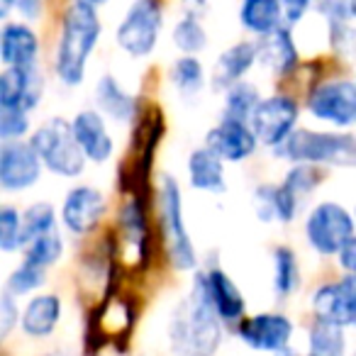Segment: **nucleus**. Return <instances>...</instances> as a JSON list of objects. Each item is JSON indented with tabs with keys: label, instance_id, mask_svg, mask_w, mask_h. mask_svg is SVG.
Listing matches in <instances>:
<instances>
[{
	"label": "nucleus",
	"instance_id": "de8ad7c7",
	"mask_svg": "<svg viewBox=\"0 0 356 356\" xmlns=\"http://www.w3.org/2000/svg\"><path fill=\"white\" fill-rule=\"evenodd\" d=\"M51 356H64V354H51Z\"/></svg>",
	"mask_w": 356,
	"mask_h": 356
},
{
	"label": "nucleus",
	"instance_id": "58836bf2",
	"mask_svg": "<svg viewBox=\"0 0 356 356\" xmlns=\"http://www.w3.org/2000/svg\"><path fill=\"white\" fill-rule=\"evenodd\" d=\"M315 13L327 22V27L354 20L346 0H315Z\"/></svg>",
	"mask_w": 356,
	"mask_h": 356
},
{
	"label": "nucleus",
	"instance_id": "bb28decb",
	"mask_svg": "<svg viewBox=\"0 0 356 356\" xmlns=\"http://www.w3.org/2000/svg\"><path fill=\"white\" fill-rule=\"evenodd\" d=\"M261 93L254 83L249 81H239V83L229 86L225 90V100H222V118L229 120H239V122H252L254 113L261 105Z\"/></svg>",
	"mask_w": 356,
	"mask_h": 356
},
{
	"label": "nucleus",
	"instance_id": "a18cd8bd",
	"mask_svg": "<svg viewBox=\"0 0 356 356\" xmlns=\"http://www.w3.org/2000/svg\"><path fill=\"white\" fill-rule=\"evenodd\" d=\"M349 3V10H351V17L356 20V0H346Z\"/></svg>",
	"mask_w": 356,
	"mask_h": 356
},
{
	"label": "nucleus",
	"instance_id": "ddd939ff",
	"mask_svg": "<svg viewBox=\"0 0 356 356\" xmlns=\"http://www.w3.org/2000/svg\"><path fill=\"white\" fill-rule=\"evenodd\" d=\"M259 137L254 134L252 124L239 120L220 118L215 127L205 134V147L215 152L225 163H242L252 159L259 149Z\"/></svg>",
	"mask_w": 356,
	"mask_h": 356
},
{
	"label": "nucleus",
	"instance_id": "9d476101",
	"mask_svg": "<svg viewBox=\"0 0 356 356\" xmlns=\"http://www.w3.org/2000/svg\"><path fill=\"white\" fill-rule=\"evenodd\" d=\"M310 307L317 322L356 327V276L346 273L337 281L317 286V291L312 293Z\"/></svg>",
	"mask_w": 356,
	"mask_h": 356
},
{
	"label": "nucleus",
	"instance_id": "6e6552de",
	"mask_svg": "<svg viewBox=\"0 0 356 356\" xmlns=\"http://www.w3.org/2000/svg\"><path fill=\"white\" fill-rule=\"evenodd\" d=\"M307 113L332 127H356V81L325 79L307 95Z\"/></svg>",
	"mask_w": 356,
	"mask_h": 356
},
{
	"label": "nucleus",
	"instance_id": "4468645a",
	"mask_svg": "<svg viewBox=\"0 0 356 356\" xmlns=\"http://www.w3.org/2000/svg\"><path fill=\"white\" fill-rule=\"evenodd\" d=\"M44 74L40 66L6 69L0 74V110L32 113L44 98Z\"/></svg>",
	"mask_w": 356,
	"mask_h": 356
},
{
	"label": "nucleus",
	"instance_id": "c9c22d12",
	"mask_svg": "<svg viewBox=\"0 0 356 356\" xmlns=\"http://www.w3.org/2000/svg\"><path fill=\"white\" fill-rule=\"evenodd\" d=\"M32 129L30 113L22 110H0V139L3 142H25Z\"/></svg>",
	"mask_w": 356,
	"mask_h": 356
},
{
	"label": "nucleus",
	"instance_id": "f257e3e1",
	"mask_svg": "<svg viewBox=\"0 0 356 356\" xmlns=\"http://www.w3.org/2000/svg\"><path fill=\"white\" fill-rule=\"evenodd\" d=\"M220 315L208 296L203 271L195 273L191 293L173 310L168 339L176 356H213L222 341Z\"/></svg>",
	"mask_w": 356,
	"mask_h": 356
},
{
	"label": "nucleus",
	"instance_id": "f03ea898",
	"mask_svg": "<svg viewBox=\"0 0 356 356\" xmlns=\"http://www.w3.org/2000/svg\"><path fill=\"white\" fill-rule=\"evenodd\" d=\"M103 35L98 10L71 3L61 17V32L54 51V74L64 86H79L86 79V66Z\"/></svg>",
	"mask_w": 356,
	"mask_h": 356
},
{
	"label": "nucleus",
	"instance_id": "cd10ccee",
	"mask_svg": "<svg viewBox=\"0 0 356 356\" xmlns=\"http://www.w3.org/2000/svg\"><path fill=\"white\" fill-rule=\"evenodd\" d=\"M118 229L122 244H129L137 257L147 254V218L137 198L127 200L118 215Z\"/></svg>",
	"mask_w": 356,
	"mask_h": 356
},
{
	"label": "nucleus",
	"instance_id": "2eb2a0df",
	"mask_svg": "<svg viewBox=\"0 0 356 356\" xmlns=\"http://www.w3.org/2000/svg\"><path fill=\"white\" fill-rule=\"evenodd\" d=\"M239 339L257 351H278L288 349L293 337V322L281 312H259L254 317H247L237 325Z\"/></svg>",
	"mask_w": 356,
	"mask_h": 356
},
{
	"label": "nucleus",
	"instance_id": "8fccbe9b",
	"mask_svg": "<svg viewBox=\"0 0 356 356\" xmlns=\"http://www.w3.org/2000/svg\"><path fill=\"white\" fill-rule=\"evenodd\" d=\"M354 81H356V79H354Z\"/></svg>",
	"mask_w": 356,
	"mask_h": 356
},
{
	"label": "nucleus",
	"instance_id": "b1692460",
	"mask_svg": "<svg viewBox=\"0 0 356 356\" xmlns=\"http://www.w3.org/2000/svg\"><path fill=\"white\" fill-rule=\"evenodd\" d=\"M239 25L254 37H268L286 25L281 0H242L239 3Z\"/></svg>",
	"mask_w": 356,
	"mask_h": 356
},
{
	"label": "nucleus",
	"instance_id": "f8f14e48",
	"mask_svg": "<svg viewBox=\"0 0 356 356\" xmlns=\"http://www.w3.org/2000/svg\"><path fill=\"white\" fill-rule=\"evenodd\" d=\"M108 213V200L103 191L93 186H76L66 193L61 203V222L74 237H86L90 234Z\"/></svg>",
	"mask_w": 356,
	"mask_h": 356
},
{
	"label": "nucleus",
	"instance_id": "c03bdc74",
	"mask_svg": "<svg viewBox=\"0 0 356 356\" xmlns=\"http://www.w3.org/2000/svg\"><path fill=\"white\" fill-rule=\"evenodd\" d=\"M74 3H81V6H88V8H93V10H98V8L108 6L110 0H74Z\"/></svg>",
	"mask_w": 356,
	"mask_h": 356
},
{
	"label": "nucleus",
	"instance_id": "a211bd4d",
	"mask_svg": "<svg viewBox=\"0 0 356 356\" xmlns=\"http://www.w3.org/2000/svg\"><path fill=\"white\" fill-rule=\"evenodd\" d=\"M259 64V44L257 42H234L232 47L218 56L213 66V88L227 90L229 86L244 81V76Z\"/></svg>",
	"mask_w": 356,
	"mask_h": 356
},
{
	"label": "nucleus",
	"instance_id": "a878e982",
	"mask_svg": "<svg viewBox=\"0 0 356 356\" xmlns=\"http://www.w3.org/2000/svg\"><path fill=\"white\" fill-rule=\"evenodd\" d=\"M168 81L181 93V98H198L205 88V66L198 56H178L168 69Z\"/></svg>",
	"mask_w": 356,
	"mask_h": 356
},
{
	"label": "nucleus",
	"instance_id": "1a4fd4ad",
	"mask_svg": "<svg viewBox=\"0 0 356 356\" xmlns=\"http://www.w3.org/2000/svg\"><path fill=\"white\" fill-rule=\"evenodd\" d=\"M298 120H300L298 100L288 93H273L261 100L249 124H252L259 142L276 152L298 129Z\"/></svg>",
	"mask_w": 356,
	"mask_h": 356
},
{
	"label": "nucleus",
	"instance_id": "4c0bfd02",
	"mask_svg": "<svg viewBox=\"0 0 356 356\" xmlns=\"http://www.w3.org/2000/svg\"><path fill=\"white\" fill-rule=\"evenodd\" d=\"M10 13H17L22 22H35L42 15V0H0V17L8 22Z\"/></svg>",
	"mask_w": 356,
	"mask_h": 356
},
{
	"label": "nucleus",
	"instance_id": "0eeeda50",
	"mask_svg": "<svg viewBox=\"0 0 356 356\" xmlns=\"http://www.w3.org/2000/svg\"><path fill=\"white\" fill-rule=\"evenodd\" d=\"M163 30L161 0H132L115 30L118 47L132 59H147L159 44Z\"/></svg>",
	"mask_w": 356,
	"mask_h": 356
},
{
	"label": "nucleus",
	"instance_id": "2f4dec72",
	"mask_svg": "<svg viewBox=\"0 0 356 356\" xmlns=\"http://www.w3.org/2000/svg\"><path fill=\"white\" fill-rule=\"evenodd\" d=\"M56 229V213H54V205L51 203H32L30 208L22 213V244H30L35 242L37 237L42 234H49ZM22 247V249H25Z\"/></svg>",
	"mask_w": 356,
	"mask_h": 356
},
{
	"label": "nucleus",
	"instance_id": "412c9836",
	"mask_svg": "<svg viewBox=\"0 0 356 356\" xmlns=\"http://www.w3.org/2000/svg\"><path fill=\"white\" fill-rule=\"evenodd\" d=\"M186 171H188V184L193 191L220 195V193H225V188H227L225 161L215 152H210L205 144L188 154Z\"/></svg>",
	"mask_w": 356,
	"mask_h": 356
},
{
	"label": "nucleus",
	"instance_id": "aec40b11",
	"mask_svg": "<svg viewBox=\"0 0 356 356\" xmlns=\"http://www.w3.org/2000/svg\"><path fill=\"white\" fill-rule=\"evenodd\" d=\"M300 195L293 193L286 184H261L254 191V203H257V218L261 222H281L288 225L298 218L300 208Z\"/></svg>",
	"mask_w": 356,
	"mask_h": 356
},
{
	"label": "nucleus",
	"instance_id": "423d86ee",
	"mask_svg": "<svg viewBox=\"0 0 356 356\" xmlns=\"http://www.w3.org/2000/svg\"><path fill=\"white\" fill-rule=\"evenodd\" d=\"M302 232L312 252L320 257H339V252L356 234L354 213H349L337 200H322L305 215Z\"/></svg>",
	"mask_w": 356,
	"mask_h": 356
},
{
	"label": "nucleus",
	"instance_id": "c85d7f7f",
	"mask_svg": "<svg viewBox=\"0 0 356 356\" xmlns=\"http://www.w3.org/2000/svg\"><path fill=\"white\" fill-rule=\"evenodd\" d=\"M300 288V266L293 249H273V291L278 298H288Z\"/></svg>",
	"mask_w": 356,
	"mask_h": 356
},
{
	"label": "nucleus",
	"instance_id": "09e8293b",
	"mask_svg": "<svg viewBox=\"0 0 356 356\" xmlns=\"http://www.w3.org/2000/svg\"><path fill=\"white\" fill-rule=\"evenodd\" d=\"M310 356H312V354H310Z\"/></svg>",
	"mask_w": 356,
	"mask_h": 356
},
{
	"label": "nucleus",
	"instance_id": "79ce46f5",
	"mask_svg": "<svg viewBox=\"0 0 356 356\" xmlns=\"http://www.w3.org/2000/svg\"><path fill=\"white\" fill-rule=\"evenodd\" d=\"M339 266L344 268L349 276H356V234L349 239L344 249L339 252Z\"/></svg>",
	"mask_w": 356,
	"mask_h": 356
},
{
	"label": "nucleus",
	"instance_id": "5701e85b",
	"mask_svg": "<svg viewBox=\"0 0 356 356\" xmlns=\"http://www.w3.org/2000/svg\"><path fill=\"white\" fill-rule=\"evenodd\" d=\"M93 100H95V110H98L103 118L113 120V122H132L134 115H137V98L132 93L122 88L115 76L105 74L103 79L95 83L93 90Z\"/></svg>",
	"mask_w": 356,
	"mask_h": 356
},
{
	"label": "nucleus",
	"instance_id": "7ed1b4c3",
	"mask_svg": "<svg viewBox=\"0 0 356 356\" xmlns=\"http://www.w3.org/2000/svg\"><path fill=\"white\" fill-rule=\"evenodd\" d=\"M276 156L307 166L356 168V134L325 132V129H296Z\"/></svg>",
	"mask_w": 356,
	"mask_h": 356
},
{
	"label": "nucleus",
	"instance_id": "37998d69",
	"mask_svg": "<svg viewBox=\"0 0 356 356\" xmlns=\"http://www.w3.org/2000/svg\"><path fill=\"white\" fill-rule=\"evenodd\" d=\"M184 13L188 17L203 20V15L208 13V0H184Z\"/></svg>",
	"mask_w": 356,
	"mask_h": 356
},
{
	"label": "nucleus",
	"instance_id": "c756f323",
	"mask_svg": "<svg viewBox=\"0 0 356 356\" xmlns=\"http://www.w3.org/2000/svg\"><path fill=\"white\" fill-rule=\"evenodd\" d=\"M307 344H310L312 356H344V327L315 320V325L310 327V334H307Z\"/></svg>",
	"mask_w": 356,
	"mask_h": 356
},
{
	"label": "nucleus",
	"instance_id": "7c9ffc66",
	"mask_svg": "<svg viewBox=\"0 0 356 356\" xmlns=\"http://www.w3.org/2000/svg\"><path fill=\"white\" fill-rule=\"evenodd\" d=\"M171 42H173V47H178V49L184 51V56L200 54V51L208 47V32H205V27H203V20L184 15L173 25Z\"/></svg>",
	"mask_w": 356,
	"mask_h": 356
},
{
	"label": "nucleus",
	"instance_id": "dca6fc26",
	"mask_svg": "<svg viewBox=\"0 0 356 356\" xmlns=\"http://www.w3.org/2000/svg\"><path fill=\"white\" fill-rule=\"evenodd\" d=\"M71 129H74L76 142L83 149L88 161L105 163L113 159L115 139L108 129V122H105V118L98 110H81V113H76L74 120H71Z\"/></svg>",
	"mask_w": 356,
	"mask_h": 356
},
{
	"label": "nucleus",
	"instance_id": "6ab92c4d",
	"mask_svg": "<svg viewBox=\"0 0 356 356\" xmlns=\"http://www.w3.org/2000/svg\"><path fill=\"white\" fill-rule=\"evenodd\" d=\"M203 276L205 286H208L210 302H213L220 320L229 322V325H234V322L239 325L244 317V310H247V302H244L239 286L220 266H210L208 271H203Z\"/></svg>",
	"mask_w": 356,
	"mask_h": 356
},
{
	"label": "nucleus",
	"instance_id": "473e14b6",
	"mask_svg": "<svg viewBox=\"0 0 356 356\" xmlns=\"http://www.w3.org/2000/svg\"><path fill=\"white\" fill-rule=\"evenodd\" d=\"M25 261L35 264V266H42V268H49L51 264H56L64 254V237L59 234V229L49 234H42L37 237L35 242H30L25 249Z\"/></svg>",
	"mask_w": 356,
	"mask_h": 356
},
{
	"label": "nucleus",
	"instance_id": "ea45409f",
	"mask_svg": "<svg viewBox=\"0 0 356 356\" xmlns=\"http://www.w3.org/2000/svg\"><path fill=\"white\" fill-rule=\"evenodd\" d=\"M17 320H20V310L15 305V296L3 293V298H0V337L3 339L10 334Z\"/></svg>",
	"mask_w": 356,
	"mask_h": 356
},
{
	"label": "nucleus",
	"instance_id": "3c124183",
	"mask_svg": "<svg viewBox=\"0 0 356 356\" xmlns=\"http://www.w3.org/2000/svg\"><path fill=\"white\" fill-rule=\"evenodd\" d=\"M354 356H356V354H354Z\"/></svg>",
	"mask_w": 356,
	"mask_h": 356
},
{
	"label": "nucleus",
	"instance_id": "4be33fe9",
	"mask_svg": "<svg viewBox=\"0 0 356 356\" xmlns=\"http://www.w3.org/2000/svg\"><path fill=\"white\" fill-rule=\"evenodd\" d=\"M259 44V64L276 79L288 76L298 64V47L291 35V27H281L278 32L257 40Z\"/></svg>",
	"mask_w": 356,
	"mask_h": 356
},
{
	"label": "nucleus",
	"instance_id": "20e7f679",
	"mask_svg": "<svg viewBox=\"0 0 356 356\" xmlns=\"http://www.w3.org/2000/svg\"><path fill=\"white\" fill-rule=\"evenodd\" d=\"M159 210H161L159 215H161L163 247H166L168 261L178 271H193L198 266V254L186 227L184 195L178 181L168 173L161 176V184H159Z\"/></svg>",
	"mask_w": 356,
	"mask_h": 356
},
{
	"label": "nucleus",
	"instance_id": "72a5a7b5",
	"mask_svg": "<svg viewBox=\"0 0 356 356\" xmlns=\"http://www.w3.org/2000/svg\"><path fill=\"white\" fill-rule=\"evenodd\" d=\"M44 281H47V268L35 266V264L22 259L20 266L8 276L6 293H10V296H15V298L30 296V293L40 291V288L44 286Z\"/></svg>",
	"mask_w": 356,
	"mask_h": 356
},
{
	"label": "nucleus",
	"instance_id": "f3484780",
	"mask_svg": "<svg viewBox=\"0 0 356 356\" xmlns=\"http://www.w3.org/2000/svg\"><path fill=\"white\" fill-rule=\"evenodd\" d=\"M40 59V37L27 22L8 20L0 30V61L6 69L37 66Z\"/></svg>",
	"mask_w": 356,
	"mask_h": 356
},
{
	"label": "nucleus",
	"instance_id": "e433bc0d",
	"mask_svg": "<svg viewBox=\"0 0 356 356\" xmlns=\"http://www.w3.org/2000/svg\"><path fill=\"white\" fill-rule=\"evenodd\" d=\"M330 44L337 51V56H346L354 59L356 56V27L351 22H341V25L330 27Z\"/></svg>",
	"mask_w": 356,
	"mask_h": 356
},
{
	"label": "nucleus",
	"instance_id": "393cba45",
	"mask_svg": "<svg viewBox=\"0 0 356 356\" xmlns=\"http://www.w3.org/2000/svg\"><path fill=\"white\" fill-rule=\"evenodd\" d=\"M61 320V298L54 293L35 296L25 305L20 317L22 332L27 337H49Z\"/></svg>",
	"mask_w": 356,
	"mask_h": 356
},
{
	"label": "nucleus",
	"instance_id": "39448f33",
	"mask_svg": "<svg viewBox=\"0 0 356 356\" xmlns=\"http://www.w3.org/2000/svg\"><path fill=\"white\" fill-rule=\"evenodd\" d=\"M30 144L40 154L47 171L61 178H79L83 173L86 159L83 149L79 147L74 137L71 122L64 118H51L42 122L35 132L30 134Z\"/></svg>",
	"mask_w": 356,
	"mask_h": 356
},
{
	"label": "nucleus",
	"instance_id": "a19ab883",
	"mask_svg": "<svg viewBox=\"0 0 356 356\" xmlns=\"http://www.w3.org/2000/svg\"><path fill=\"white\" fill-rule=\"evenodd\" d=\"M283 3V15H286V25L296 27L307 17V13L315 8V0H281Z\"/></svg>",
	"mask_w": 356,
	"mask_h": 356
},
{
	"label": "nucleus",
	"instance_id": "49530a36",
	"mask_svg": "<svg viewBox=\"0 0 356 356\" xmlns=\"http://www.w3.org/2000/svg\"><path fill=\"white\" fill-rule=\"evenodd\" d=\"M351 213H354V220H356V205H354V210H351Z\"/></svg>",
	"mask_w": 356,
	"mask_h": 356
},
{
	"label": "nucleus",
	"instance_id": "9b49d317",
	"mask_svg": "<svg viewBox=\"0 0 356 356\" xmlns=\"http://www.w3.org/2000/svg\"><path fill=\"white\" fill-rule=\"evenodd\" d=\"M44 171L40 154L25 142H3L0 147V188L6 193H20L37 184Z\"/></svg>",
	"mask_w": 356,
	"mask_h": 356
},
{
	"label": "nucleus",
	"instance_id": "f704fd0d",
	"mask_svg": "<svg viewBox=\"0 0 356 356\" xmlns=\"http://www.w3.org/2000/svg\"><path fill=\"white\" fill-rule=\"evenodd\" d=\"M22 244V215L13 205L0 208V249L6 254L20 252Z\"/></svg>",
	"mask_w": 356,
	"mask_h": 356
}]
</instances>
